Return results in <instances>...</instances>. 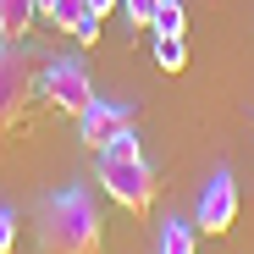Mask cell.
Returning a JSON list of instances; mask_svg holds the SVG:
<instances>
[{
  "instance_id": "9c48e42d",
  "label": "cell",
  "mask_w": 254,
  "mask_h": 254,
  "mask_svg": "<svg viewBox=\"0 0 254 254\" xmlns=\"http://www.w3.org/2000/svg\"><path fill=\"white\" fill-rule=\"evenodd\" d=\"M183 22H188L183 0H155V11H149V33H160V39H183Z\"/></svg>"
},
{
  "instance_id": "7c38bea8",
  "label": "cell",
  "mask_w": 254,
  "mask_h": 254,
  "mask_svg": "<svg viewBox=\"0 0 254 254\" xmlns=\"http://www.w3.org/2000/svg\"><path fill=\"white\" fill-rule=\"evenodd\" d=\"M116 11H127V28H149V11H155V0H122Z\"/></svg>"
},
{
  "instance_id": "8992f818",
  "label": "cell",
  "mask_w": 254,
  "mask_h": 254,
  "mask_svg": "<svg viewBox=\"0 0 254 254\" xmlns=\"http://www.w3.org/2000/svg\"><path fill=\"white\" fill-rule=\"evenodd\" d=\"M133 127V105H116V100H89L77 111V138L89 149H105L116 133H127Z\"/></svg>"
},
{
  "instance_id": "6da1fadb",
  "label": "cell",
  "mask_w": 254,
  "mask_h": 254,
  "mask_svg": "<svg viewBox=\"0 0 254 254\" xmlns=\"http://www.w3.org/2000/svg\"><path fill=\"white\" fill-rule=\"evenodd\" d=\"M105 221L83 188H61L39 210V254H100Z\"/></svg>"
},
{
  "instance_id": "4fadbf2b",
  "label": "cell",
  "mask_w": 254,
  "mask_h": 254,
  "mask_svg": "<svg viewBox=\"0 0 254 254\" xmlns=\"http://www.w3.org/2000/svg\"><path fill=\"white\" fill-rule=\"evenodd\" d=\"M100 22H105V17H94V11H89V17H83V28L72 33V39H77L83 50H89V45H100Z\"/></svg>"
},
{
  "instance_id": "30bf717a",
  "label": "cell",
  "mask_w": 254,
  "mask_h": 254,
  "mask_svg": "<svg viewBox=\"0 0 254 254\" xmlns=\"http://www.w3.org/2000/svg\"><path fill=\"white\" fill-rule=\"evenodd\" d=\"M160 254H193V227L172 216V221L160 227Z\"/></svg>"
},
{
  "instance_id": "5b68a950",
  "label": "cell",
  "mask_w": 254,
  "mask_h": 254,
  "mask_svg": "<svg viewBox=\"0 0 254 254\" xmlns=\"http://www.w3.org/2000/svg\"><path fill=\"white\" fill-rule=\"evenodd\" d=\"M232 221H238V183H232V172H216V177L204 183V193H199L193 227H199V232H210V238H221Z\"/></svg>"
},
{
  "instance_id": "5bb4252c",
  "label": "cell",
  "mask_w": 254,
  "mask_h": 254,
  "mask_svg": "<svg viewBox=\"0 0 254 254\" xmlns=\"http://www.w3.org/2000/svg\"><path fill=\"white\" fill-rule=\"evenodd\" d=\"M11 243H17V216L0 210V254H11Z\"/></svg>"
},
{
  "instance_id": "8fae6325",
  "label": "cell",
  "mask_w": 254,
  "mask_h": 254,
  "mask_svg": "<svg viewBox=\"0 0 254 254\" xmlns=\"http://www.w3.org/2000/svg\"><path fill=\"white\" fill-rule=\"evenodd\" d=\"M155 66H160V72H183V66H188L183 39H160V33H155Z\"/></svg>"
},
{
  "instance_id": "9a60e30c",
  "label": "cell",
  "mask_w": 254,
  "mask_h": 254,
  "mask_svg": "<svg viewBox=\"0 0 254 254\" xmlns=\"http://www.w3.org/2000/svg\"><path fill=\"white\" fill-rule=\"evenodd\" d=\"M116 6H122V0H89V11H94V17H111Z\"/></svg>"
},
{
  "instance_id": "277c9868",
  "label": "cell",
  "mask_w": 254,
  "mask_h": 254,
  "mask_svg": "<svg viewBox=\"0 0 254 254\" xmlns=\"http://www.w3.org/2000/svg\"><path fill=\"white\" fill-rule=\"evenodd\" d=\"M39 94H45L56 111H66V116H77L83 105L94 100V83H89V66H83L77 56H56L45 72H39Z\"/></svg>"
},
{
  "instance_id": "52a82bcc",
  "label": "cell",
  "mask_w": 254,
  "mask_h": 254,
  "mask_svg": "<svg viewBox=\"0 0 254 254\" xmlns=\"http://www.w3.org/2000/svg\"><path fill=\"white\" fill-rule=\"evenodd\" d=\"M33 6L45 11V22L61 28V33H77L83 17H89V0H33Z\"/></svg>"
},
{
  "instance_id": "7a4b0ae2",
  "label": "cell",
  "mask_w": 254,
  "mask_h": 254,
  "mask_svg": "<svg viewBox=\"0 0 254 254\" xmlns=\"http://www.w3.org/2000/svg\"><path fill=\"white\" fill-rule=\"evenodd\" d=\"M100 188L122 204V210H133V216H144V210L155 204V172H149V160L138 149V133L127 127V133H116L105 149H100Z\"/></svg>"
},
{
  "instance_id": "ba28073f",
  "label": "cell",
  "mask_w": 254,
  "mask_h": 254,
  "mask_svg": "<svg viewBox=\"0 0 254 254\" xmlns=\"http://www.w3.org/2000/svg\"><path fill=\"white\" fill-rule=\"evenodd\" d=\"M33 17H39L33 0H0V39H22L33 28Z\"/></svg>"
},
{
  "instance_id": "3957f363",
  "label": "cell",
  "mask_w": 254,
  "mask_h": 254,
  "mask_svg": "<svg viewBox=\"0 0 254 254\" xmlns=\"http://www.w3.org/2000/svg\"><path fill=\"white\" fill-rule=\"evenodd\" d=\"M33 61L28 50H17V39H0V138L11 133V127H22L28 105H33Z\"/></svg>"
}]
</instances>
